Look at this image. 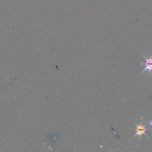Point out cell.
<instances>
[{"instance_id": "cell-1", "label": "cell", "mask_w": 152, "mask_h": 152, "mask_svg": "<svg viewBox=\"0 0 152 152\" xmlns=\"http://www.w3.org/2000/svg\"><path fill=\"white\" fill-rule=\"evenodd\" d=\"M135 125L136 126V128H135V130H136V134L132 137V138H131L133 139L136 136H139L140 138H141V135H145L147 137H148V136L147 135V134H146V131H147V128H146V126L145 125H144L143 124H142L141 122V123H139L138 124L134 123Z\"/></svg>"}, {"instance_id": "cell-2", "label": "cell", "mask_w": 152, "mask_h": 152, "mask_svg": "<svg viewBox=\"0 0 152 152\" xmlns=\"http://www.w3.org/2000/svg\"><path fill=\"white\" fill-rule=\"evenodd\" d=\"M141 56L145 59V64H144V66H145V68L144 69H143V71L140 73V75H141L142 73H144V72L145 71H148L150 72V74H151V72L152 71V55H151L150 57L148 58H146L145 56H144L142 54H141Z\"/></svg>"}]
</instances>
